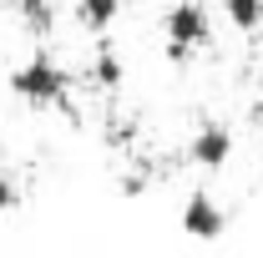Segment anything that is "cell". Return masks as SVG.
I'll list each match as a JSON object with an SVG mask.
<instances>
[{
	"label": "cell",
	"mask_w": 263,
	"mask_h": 258,
	"mask_svg": "<svg viewBox=\"0 0 263 258\" xmlns=\"http://www.w3.org/2000/svg\"><path fill=\"white\" fill-rule=\"evenodd\" d=\"M10 91L26 101V106H61L71 97V76L51 56H31L26 66L10 71Z\"/></svg>",
	"instance_id": "obj_1"
},
{
	"label": "cell",
	"mask_w": 263,
	"mask_h": 258,
	"mask_svg": "<svg viewBox=\"0 0 263 258\" xmlns=\"http://www.w3.org/2000/svg\"><path fill=\"white\" fill-rule=\"evenodd\" d=\"M208 41V10L197 5V0H182V5H172L167 10V56L172 61H182L193 46Z\"/></svg>",
	"instance_id": "obj_2"
},
{
	"label": "cell",
	"mask_w": 263,
	"mask_h": 258,
	"mask_svg": "<svg viewBox=\"0 0 263 258\" xmlns=\"http://www.w3.org/2000/svg\"><path fill=\"white\" fill-rule=\"evenodd\" d=\"M187 157H193L202 172H218V167L233 157V132L223 127V122H208V127H197V137L187 142Z\"/></svg>",
	"instance_id": "obj_3"
},
{
	"label": "cell",
	"mask_w": 263,
	"mask_h": 258,
	"mask_svg": "<svg viewBox=\"0 0 263 258\" xmlns=\"http://www.w3.org/2000/svg\"><path fill=\"white\" fill-rule=\"evenodd\" d=\"M182 228H187L193 238H218V233L228 228V213H223L208 193H193L187 208H182Z\"/></svg>",
	"instance_id": "obj_4"
},
{
	"label": "cell",
	"mask_w": 263,
	"mask_h": 258,
	"mask_svg": "<svg viewBox=\"0 0 263 258\" xmlns=\"http://www.w3.org/2000/svg\"><path fill=\"white\" fill-rule=\"evenodd\" d=\"M117 15H122V0H76V21L86 31H111Z\"/></svg>",
	"instance_id": "obj_5"
},
{
	"label": "cell",
	"mask_w": 263,
	"mask_h": 258,
	"mask_svg": "<svg viewBox=\"0 0 263 258\" xmlns=\"http://www.w3.org/2000/svg\"><path fill=\"white\" fill-rule=\"evenodd\" d=\"M15 15H21V26H26L31 35H51V31H56L51 0H15Z\"/></svg>",
	"instance_id": "obj_6"
},
{
	"label": "cell",
	"mask_w": 263,
	"mask_h": 258,
	"mask_svg": "<svg viewBox=\"0 0 263 258\" xmlns=\"http://www.w3.org/2000/svg\"><path fill=\"white\" fill-rule=\"evenodd\" d=\"M223 10H228V21L238 31H258L263 26V0H223Z\"/></svg>",
	"instance_id": "obj_7"
},
{
	"label": "cell",
	"mask_w": 263,
	"mask_h": 258,
	"mask_svg": "<svg viewBox=\"0 0 263 258\" xmlns=\"http://www.w3.org/2000/svg\"><path fill=\"white\" fill-rule=\"evenodd\" d=\"M21 208V188H15V177L0 167V213H15Z\"/></svg>",
	"instance_id": "obj_8"
},
{
	"label": "cell",
	"mask_w": 263,
	"mask_h": 258,
	"mask_svg": "<svg viewBox=\"0 0 263 258\" xmlns=\"http://www.w3.org/2000/svg\"><path fill=\"white\" fill-rule=\"evenodd\" d=\"M97 81H101V86H117V81H122V66H117V56H101V61H97Z\"/></svg>",
	"instance_id": "obj_9"
},
{
	"label": "cell",
	"mask_w": 263,
	"mask_h": 258,
	"mask_svg": "<svg viewBox=\"0 0 263 258\" xmlns=\"http://www.w3.org/2000/svg\"><path fill=\"white\" fill-rule=\"evenodd\" d=\"M142 188H147V177H137V172H132L127 182H122V193H127V197H137V193H142Z\"/></svg>",
	"instance_id": "obj_10"
},
{
	"label": "cell",
	"mask_w": 263,
	"mask_h": 258,
	"mask_svg": "<svg viewBox=\"0 0 263 258\" xmlns=\"http://www.w3.org/2000/svg\"><path fill=\"white\" fill-rule=\"evenodd\" d=\"M258 112H263V106H258Z\"/></svg>",
	"instance_id": "obj_11"
}]
</instances>
